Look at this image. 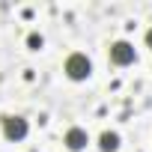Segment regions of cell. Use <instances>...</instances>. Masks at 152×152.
Listing matches in <instances>:
<instances>
[{"label":"cell","mask_w":152,"mask_h":152,"mask_svg":"<svg viewBox=\"0 0 152 152\" xmlns=\"http://www.w3.org/2000/svg\"><path fill=\"white\" fill-rule=\"evenodd\" d=\"M90 72H93V63H90L87 54H72L66 60V75H69L72 81H87Z\"/></svg>","instance_id":"cell-1"},{"label":"cell","mask_w":152,"mask_h":152,"mask_svg":"<svg viewBox=\"0 0 152 152\" xmlns=\"http://www.w3.org/2000/svg\"><path fill=\"white\" fill-rule=\"evenodd\" d=\"M134 60H137V54H134L131 42H113L110 45V63L113 66H131Z\"/></svg>","instance_id":"cell-2"},{"label":"cell","mask_w":152,"mask_h":152,"mask_svg":"<svg viewBox=\"0 0 152 152\" xmlns=\"http://www.w3.org/2000/svg\"><path fill=\"white\" fill-rule=\"evenodd\" d=\"M3 134H6V140H24L27 137V119L24 116H3Z\"/></svg>","instance_id":"cell-3"},{"label":"cell","mask_w":152,"mask_h":152,"mask_svg":"<svg viewBox=\"0 0 152 152\" xmlns=\"http://www.w3.org/2000/svg\"><path fill=\"white\" fill-rule=\"evenodd\" d=\"M87 143H90V134H87L84 128H69V131H66V146H69L72 152L87 149Z\"/></svg>","instance_id":"cell-4"},{"label":"cell","mask_w":152,"mask_h":152,"mask_svg":"<svg viewBox=\"0 0 152 152\" xmlns=\"http://www.w3.org/2000/svg\"><path fill=\"white\" fill-rule=\"evenodd\" d=\"M99 146H102V152H116L119 149V134L116 131H104L99 137Z\"/></svg>","instance_id":"cell-5"},{"label":"cell","mask_w":152,"mask_h":152,"mask_svg":"<svg viewBox=\"0 0 152 152\" xmlns=\"http://www.w3.org/2000/svg\"><path fill=\"white\" fill-rule=\"evenodd\" d=\"M27 45H30L33 51H39V48H42V36H39V33H30V39H27Z\"/></svg>","instance_id":"cell-6"},{"label":"cell","mask_w":152,"mask_h":152,"mask_svg":"<svg viewBox=\"0 0 152 152\" xmlns=\"http://www.w3.org/2000/svg\"><path fill=\"white\" fill-rule=\"evenodd\" d=\"M146 48H152V30H146Z\"/></svg>","instance_id":"cell-7"}]
</instances>
